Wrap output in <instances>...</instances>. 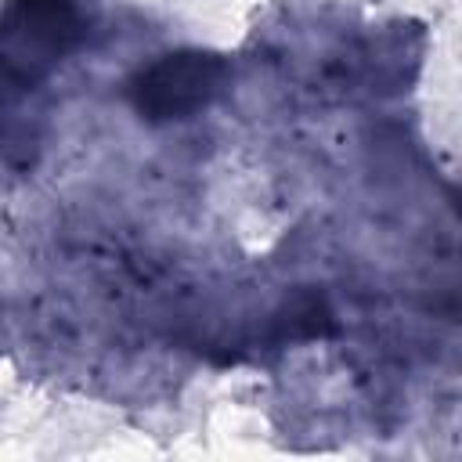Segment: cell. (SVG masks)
Returning <instances> with one entry per match:
<instances>
[{
  "label": "cell",
  "mask_w": 462,
  "mask_h": 462,
  "mask_svg": "<svg viewBox=\"0 0 462 462\" xmlns=\"http://www.w3.org/2000/svg\"><path fill=\"white\" fill-rule=\"evenodd\" d=\"M220 79V61L206 54L166 58L141 79V108L152 116H184L199 108Z\"/></svg>",
  "instance_id": "1"
},
{
  "label": "cell",
  "mask_w": 462,
  "mask_h": 462,
  "mask_svg": "<svg viewBox=\"0 0 462 462\" xmlns=\"http://www.w3.org/2000/svg\"><path fill=\"white\" fill-rule=\"evenodd\" d=\"M72 32H76L72 0H14V18L4 40L14 58L36 61L58 54Z\"/></svg>",
  "instance_id": "2"
}]
</instances>
